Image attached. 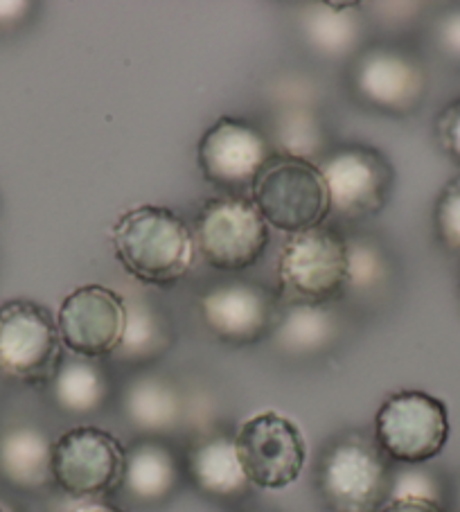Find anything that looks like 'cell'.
<instances>
[{
  "label": "cell",
  "instance_id": "2",
  "mask_svg": "<svg viewBox=\"0 0 460 512\" xmlns=\"http://www.w3.org/2000/svg\"><path fill=\"white\" fill-rule=\"evenodd\" d=\"M253 203L271 228L289 235L323 224L330 194L321 167L294 156H271L255 176Z\"/></svg>",
  "mask_w": 460,
  "mask_h": 512
},
{
  "label": "cell",
  "instance_id": "16",
  "mask_svg": "<svg viewBox=\"0 0 460 512\" xmlns=\"http://www.w3.org/2000/svg\"><path fill=\"white\" fill-rule=\"evenodd\" d=\"M188 470L194 485L210 497L233 499L251 488L237 458L235 438L212 436L201 440L188 456Z\"/></svg>",
  "mask_w": 460,
  "mask_h": 512
},
{
  "label": "cell",
  "instance_id": "14",
  "mask_svg": "<svg viewBox=\"0 0 460 512\" xmlns=\"http://www.w3.org/2000/svg\"><path fill=\"white\" fill-rule=\"evenodd\" d=\"M201 316L212 334L230 343H253L276 323V298L255 282H228L201 298Z\"/></svg>",
  "mask_w": 460,
  "mask_h": 512
},
{
  "label": "cell",
  "instance_id": "9",
  "mask_svg": "<svg viewBox=\"0 0 460 512\" xmlns=\"http://www.w3.org/2000/svg\"><path fill=\"white\" fill-rule=\"evenodd\" d=\"M61 364L57 319L32 300L0 305V370L23 382H46Z\"/></svg>",
  "mask_w": 460,
  "mask_h": 512
},
{
  "label": "cell",
  "instance_id": "18",
  "mask_svg": "<svg viewBox=\"0 0 460 512\" xmlns=\"http://www.w3.org/2000/svg\"><path fill=\"white\" fill-rule=\"evenodd\" d=\"M50 384L59 409L75 416L97 411L109 395V382L102 368L82 357L61 361Z\"/></svg>",
  "mask_w": 460,
  "mask_h": 512
},
{
  "label": "cell",
  "instance_id": "32",
  "mask_svg": "<svg viewBox=\"0 0 460 512\" xmlns=\"http://www.w3.org/2000/svg\"><path fill=\"white\" fill-rule=\"evenodd\" d=\"M0 512H5V508H3V506H0Z\"/></svg>",
  "mask_w": 460,
  "mask_h": 512
},
{
  "label": "cell",
  "instance_id": "6",
  "mask_svg": "<svg viewBox=\"0 0 460 512\" xmlns=\"http://www.w3.org/2000/svg\"><path fill=\"white\" fill-rule=\"evenodd\" d=\"M269 224L249 199H212L194 226V246L212 269L242 271L253 267L269 246Z\"/></svg>",
  "mask_w": 460,
  "mask_h": 512
},
{
  "label": "cell",
  "instance_id": "11",
  "mask_svg": "<svg viewBox=\"0 0 460 512\" xmlns=\"http://www.w3.org/2000/svg\"><path fill=\"white\" fill-rule=\"evenodd\" d=\"M321 172L330 194V210L345 219L379 213L391 194L393 170L373 149H339L327 156Z\"/></svg>",
  "mask_w": 460,
  "mask_h": 512
},
{
  "label": "cell",
  "instance_id": "1",
  "mask_svg": "<svg viewBox=\"0 0 460 512\" xmlns=\"http://www.w3.org/2000/svg\"><path fill=\"white\" fill-rule=\"evenodd\" d=\"M115 255L147 285H172L192 267L194 235L170 208L138 206L113 226Z\"/></svg>",
  "mask_w": 460,
  "mask_h": 512
},
{
  "label": "cell",
  "instance_id": "17",
  "mask_svg": "<svg viewBox=\"0 0 460 512\" xmlns=\"http://www.w3.org/2000/svg\"><path fill=\"white\" fill-rule=\"evenodd\" d=\"M179 485V465L172 449L158 440H143L127 449L122 488L143 503H158L170 497Z\"/></svg>",
  "mask_w": 460,
  "mask_h": 512
},
{
  "label": "cell",
  "instance_id": "13",
  "mask_svg": "<svg viewBox=\"0 0 460 512\" xmlns=\"http://www.w3.org/2000/svg\"><path fill=\"white\" fill-rule=\"evenodd\" d=\"M199 167L208 181L217 185H246L271 158L267 138L249 122L219 118L197 149Z\"/></svg>",
  "mask_w": 460,
  "mask_h": 512
},
{
  "label": "cell",
  "instance_id": "24",
  "mask_svg": "<svg viewBox=\"0 0 460 512\" xmlns=\"http://www.w3.org/2000/svg\"><path fill=\"white\" fill-rule=\"evenodd\" d=\"M391 499H427L440 503V485L431 472L420 470L418 465H409L391 476Z\"/></svg>",
  "mask_w": 460,
  "mask_h": 512
},
{
  "label": "cell",
  "instance_id": "26",
  "mask_svg": "<svg viewBox=\"0 0 460 512\" xmlns=\"http://www.w3.org/2000/svg\"><path fill=\"white\" fill-rule=\"evenodd\" d=\"M382 271L377 253L368 246L348 244V285H373Z\"/></svg>",
  "mask_w": 460,
  "mask_h": 512
},
{
  "label": "cell",
  "instance_id": "5",
  "mask_svg": "<svg viewBox=\"0 0 460 512\" xmlns=\"http://www.w3.org/2000/svg\"><path fill=\"white\" fill-rule=\"evenodd\" d=\"M318 490L334 512H375L391 490L386 456L364 436H345L318 467Z\"/></svg>",
  "mask_w": 460,
  "mask_h": 512
},
{
  "label": "cell",
  "instance_id": "12",
  "mask_svg": "<svg viewBox=\"0 0 460 512\" xmlns=\"http://www.w3.org/2000/svg\"><path fill=\"white\" fill-rule=\"evenodd\" d=\"M352 84L361 100L391 113H409L427 93V75L418 59L391 46L370 48L357 59Z\"/></svg>",
  "mask_w": 460,
  "mask_h": 512
},
{
  "label": "cell",
  "instance_id": "30",
  "mask_svg": "<svg viewBox=\"0 0 460 512\" xmlns=\"http://www.w3.org/2000/svg\"><path fill=\"white\" fill-rule=\"evenodd\" d=\"M28 7V3H0V23L19 21L21 16H25Z\"/></svg>",
  "mask_w": 460,
  "mask_h": 512
},
{
  "label": "cell",
  "instance_id": "29",
  "mask_svg": "<svg viewBox=\"0 0 460 512\" xmlns=\"http://www.w3.org/2000/svg\"><path fill=\"white\" fill-rule=\"evenodd\" d=\"M377 512H445L440 503L427 499H388Z\"/></svg>",
  "mask_w": 460,
  "mask_h": 512
},
{
  "label": "cell",
  "instance_id": "15",
  "mask_svg": "<svg viewBox=\"0 0 460 512\" xmlns=\"http://www.w3.org/2000/svg\"><path fill=\"white\" fill-rule=\"evenodd\" d=\"M0 474L19 490H41L52 481V443L39 427H12L0 436Z\"/></svg>",
  "mask_w": 460,
  "mask_h": 512
},
{
  "label": "cell",
  "instance_id": "10",
  "mask_svg": "<svg viewBox=\"0 0 460 512\" xmlns=\"http://www.w3.org/2000/svg\"><path fill=\"white\" fill-rule=\"evenodd\" d=\"M125 325L127 300L102 285L70 291L57 314L61 346L82 359H100L118 352Z\"/></svg>",
  "mask_w": 460,
  "mask_h": 512
},
{
  "label": "cell",
  "instance_id": "28",
  "mask_svg": "<svg viewBox=\"0 0 460 512\" xmlns=\"http://www.w3.org/2000/svg\"><path fill=\"white\" fill-rule=\"evenodd\" d=\"M436 37L442 52L454 61H460V10L442 16Z\"/></svg>",
  "mask_w": 460,
  "mask_h": 512
},
{
  "label": "cell",
  "instance_id": "8",
  "mask_svg": "<svg viewBox=\"0 0 460 512\" xmlns=\"http://www.w3.org/2000/svg\"><path fill=\"white\" fill-rule=\"evenodd\" d=\"M235 449L246 479L262 490L289 488L307 463L303 431L276 411L246 420L235 436Z\"/></svg>",
  "mask_w": 460,
  "mask_h": 512
},
{
  "label": "cell",
  "instance_id": "3",
  "mask_svg": "<svg viewBox=\"0 0 460 512\" xmlns=\"http://www.w3.org/2000/svg\"><path fill=\"white\" fill-rule=\"evenodd\" d=\"M278 280L291 305L323 307L348 285V242L327 226L291 235L280 251Z\"/></svg>",
  "mask_w": 460,
  "mask_h": 512
},
{
  "label": "cell",
  "instance_id": "20",
  "mask_svg": "<svg viewBox=\"0 0 460 512\" xmlns=\"http://www.w3.org/2000/svg\"><path fill=\"white\" fill-rule=\"evenodd\" d=\"M357 5L321 3L303 14L305 37L323 55H345L359 43L361 21Z\"/></svg>",
  "mask_w": 460,
  "mask_h": 512
},
{
  "label": "cell",
  "instance_id": "31",
  "mask_svg": "<svg viewBox=\"0 0 460 512\" xmlns=\"http://www.w3.org/2000/svg\"><path fill=\"white\" fill-rule=\"evenodd\" d=\"M73 512H125L120 508L111 506V503H102V501H91V503H84V506L75 508Z\"/></svg>",
  "mask_w": 460,
  "mask_h": 512
},
{
  "label": "cell",
  "instance_id": "23",
  "mask_svg": "<svg viewBox=\"0 0 460 512\" xmlns=\"http://www.w3.org/2000/svg\"><path fill=\"white\" fill-rule=\"evenodd\" d=\"M438 240L447 251L460 255V176L442 188L433 213Z\"/></svg>",
  "mask_w": 460,
  "mask_h": 512
},
{
  "label": "cell",
  "instance_id": "7",
  "mask_svg": "<svg viewBox=\"0 0 460 512\" xmlns=\"http://www.w3.org/2000/svg\"><path fill=\"white\" fill-rule=\"evenodd\" d=\"M127 449L97 427H75L52 443V481L75 499H93L122 485Z\"/></svg>",
  "mask_w": 460,
  "mask_h": 512
},
{
  "label": "cell",
  "instance_id": "27",
  "mask_svg": "<svg viewBox=\"0 0 460 512\" xmlns=\"http://www.w3.org/2000/svg\"><path fill=\"white\" fill-rule=\"evenodd\" d=\"M436 136L447 156L460 163V97L449 102L436 118Z\"/></svg>",
  "mask_w": 460,
  "mask_h": 512
},
{
  "label": "cell",
  "instance_id": "4",
  "mask_svg": "<svg viewBox=\"0 0 460 512\" xmlns=\"http://www.w3.org/2000/svg\"><path fill=\"white\" fill-rule=\"evenodd\" d=\"M449 440V411L424 391L388 395L375 416V443L391 461L422 465L436 458Z\"/></svg>",
  "mask_w": 460,
  "mask_h": 512
},
{
  "label": "cell",
  "instance_id": "25",
  "mask_svg": "<svg viewBox=\"0 0 460 512\" xmlns=\"http://www.w3.org/2000/svg\"><path fill=\"white\" fill-rule=\"evenodd\" d=\"M282 147L287 149V156L294 158H305L316 152L318 149V129L314 125V120L305 116V113H296L287 120H282Z\"/></svg>",
  "mask_w": 460,
  "mask_h": 512
},
{
  "label": "cell",
  "instance_id": "21",
  "mask_svg": "<svg viewBox=\"0 0 460 512\" xmlns=\"http://www.w3.org/2000/svg\"><path fill=\"white\" fill-rule=\"evenodd\" d=\"M334 323L323 307L291 305L278 325L280 346L289 352H314L332 339Z\"/></svg>",
  "mask_w": 460,
  "mask_h": 512
},
{
  "label": "cell",
  "instance_id": "22",
  "mask_svg": "<svg viewBox=\"0 0 460 512\" xmlns=\"http://www.w3.org/2000/svg\"><path fill=\"white\" fill-rule=\"evenodd\" d=\"M161 339L163 330L156 314L149 312L145 305H127V325L118 352L129 359L149 357L161 346Z\"/></svg>",
  "mask_w": 460,
  "mask_h": 512
},
{
  "label": "cell",
  "instance_id": "19",
  "mask_svg": "<svg viewBox=\"0 0 460 512\" xmlns=\"http://www.w3.org/2000/svg\"><path fill=\"white\" fill-rule=\"evenodd\" d=\"M125 413L131 425L147 434H163L181 418V400L174 388L158 377H140L127 388Z\"/></svg>",
  "mask_w": 460,
  "mask_h": 512
}]
</instances>
